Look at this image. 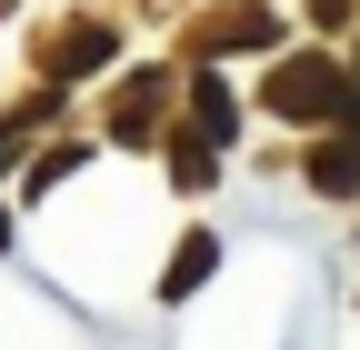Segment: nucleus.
<instances>
[{"label":"nucleus","mask_w":360,"mask_h":350,"mask_svg":"<svg viewBox=\"0 0 360 350\" xmlns=\"http://www.w3.org/2000/svg\"><path fill=\"white\" fill-rule=\"evenodd\" d=\"M270 110H290V120L340 110V70H330V60H290V70H270Z\"/></svg>","instance_id":"obj_1"},{"label":"nucleus","mask_w":360,"mask_h":350,"mask_svg":"<svg viewBox=\"0 0 360 350\" xmlns=\"http://www.w3.org/2000/svg\"><path fill=\"white\" fill-rule=\"evenodd\" d=\"M101 60H110V30H101V20H90V30H60V40H51V70H60V80L101 70Z\"/></svg>","instance_id":"obj_2"},{"label":"nucleus","mask_w":360,"mask_h":350,"mask_svg":"<svg viewBox=\"0 0 360 350\" xmlns=\"http://www.w3.org/2000/svg\"><path fill=\"white\" fill-rule=\"evenodd\" d=\"M191 110H200L191 141H231V80H220V70H200V80H191Z\"/></svg>","instance_id":"obj_3"},{"label":"nucleus","mask_w":360,"mask_h":350,"mask_svg":"<svg viewBox=\"0 0 360 350\" xmlns=\"http://www.w3.org/2000/svg\"><path fill=\"white\" fill-rule=\"evenodd\" d=\"M210 260H220V250H210V231H200V240H180V260H170V280H160V300H180V290H200V280H210Z\"/></svg>","instance_id":"obj_4"},{"label":"nucleus","mask_w":360,"mask_h":350,"mask_svg":"<svg viewBox=\"0 0 360 350\" xmlns=\"http://www.w3.org/2000/svg\"><path fill=\"white\" fill-rule=\"evenodd\" d=\"M310 181H321V190H360V141H330V150H310Z\"/></svg>","instance_id":"obj_5"},{"label":"nucleus","mask_w":360,"mask_h":350,"mask_svg":"<svg viewBox=\"0 0 360 350\" xmlns=\"http://www.w3.org/2000/svg\"><path fill=\"white\" fill-rule=\"evenodd\" d=\"M0 240H11V210H0Z\"/></svg>","instance_id":"obj_6"}]
</instances>
